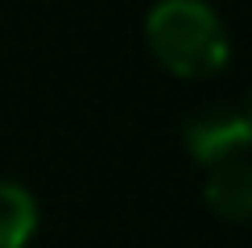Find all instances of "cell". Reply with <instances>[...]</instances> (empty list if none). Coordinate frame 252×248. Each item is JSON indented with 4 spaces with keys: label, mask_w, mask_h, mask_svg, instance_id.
<instances>
[{
    "label": "cell",
    "mask_w": 252,
    "mask_h": 248,
    "mask_svg": "<svg viewBox=\"0 0 252 248\" xmlns=\"http://www.w3.org/2000/svg\"><path fill=\"white\" fill-rule=\"evenodd\" d=\"M153 58L170 75L207 79L227 62V29L203 0H161L145 21Z\"/></svg>",
    "instance_id": "obj_1"
},
{
    "label": "cell",
    "mask_w": 252,
    "mask_h": 248,
    "mask_svg": "<svg viewBox=\"0 0 252 248\" xmlns=\"http://www.w3.org/2000/svg\"><path fill=\"white\" fill-rule=\"evenodd\" d=\"M186 149L198 165H215L227 157H244L252 149V124L240 112L211 108L186 124Z\"/></svg>",
    "instance_id": "obj_2"
},
{
    "label": "cell",
    "mask_w": 252,
    "mask_h": 248,
    "mask_svg": "<svg viewBox=\"0 0 252 248\" xmlns=\"http://www.w3.org/2000/svg\"><path fill=\"white\" fill-rule=\"evenodd\" d=\"M207 207L223 219H252V161L248 153L244 157H227V161H215L207 165Z\"/></svg>",
    "instance_id": "obj_3"
},
{
    "label": "cell",
    "mask_w": 252,
    "mask_h": 248,
    "mask_svg": "<svg viewBox=\"0 0 252 248\" xmlns=\"http://www.w3.org/2000/svg\"><path fill=\"white\" fill-rule=\"evenodd\" d=\"M37 227V203L25 186L0 182V248H25Z\"/></svg>",
    "instance_id": "obj_4"
},
{
    "label": "cell",
    "mask_w": 252,
    "mask_h": 248,
    "mask_svg": "<svg viewBox=\"0 0 252 248\" xmlns=\"http://www.w3.org/2000/svg\"><path fill=\"white\" fill-rule=\"evenodd\" d=\"M248 124H252V103H248Z\"/></svg>",
    "instance_id": "obj_5"
}]
</instances>
